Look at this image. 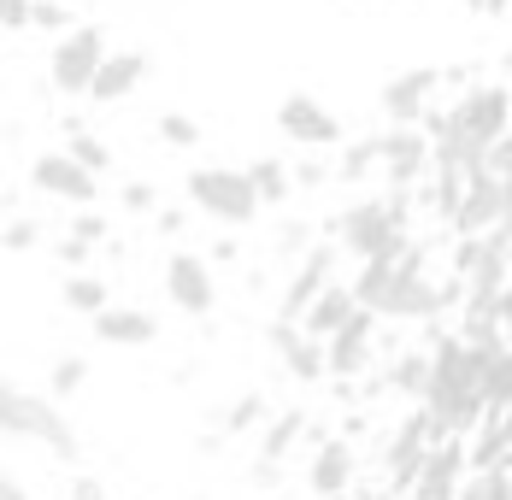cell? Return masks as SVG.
I'll use <instances>...</instances> for the list:
<instances>
[{"label": "cell", "instance_id": "6da1fadb", "mask_svg": "<svg viewBox=\"0 0 512 500\" xmlns=\"http://www.w3.org/2000/svg\"><path fill=\"white\" fill-rule=\"evenodd\" d=\"M430 359H436V371H430L424 412H430V424H436V442H448V436H471V430L495 412V406H489V389H483V377H489V353L471 348L460 330L430 324Z\"/></svg>", "mask_w": 512, "mask_h": 500}, {"label": "cell", "instance_id": "7a4b0ae2", "mask_svg": "<svg viewBox=\"0 0 512 500\" xmlns=\"http://www.w3.org/2000/svg\"><path fill=\"white\" fill-rule=\"evenodd\" d=\"M330 236L359 265L377 259V253H407L412 248V189H383V195L348 200L330 218Z\"/></svg>", "mask_w": 512, "mask_h": 500}, {"label": "cell", "instance_id": "3957f363", "mask_svg": "<svg viewBox=\"0 0 512 500\" xmlns=\"http://www.w3.org/2000/svg\"><path fill=\"white\" fill-rule=\"evenodd\" d=\"M0 430H6L12 442L48 448L59 465H77V459H83V442H77L71 418L59 412V400L36 395V389H24V383H6V395H0Z\"/></svg>", "mask_w": 512, "mask_h": 500}, {"label": "cell", "instance_id": "277c9868", "mask_svg": "<svg viewBox=\"0 0 512 500\" xmlns=\"http://www.w3.org/2000/svg\"><path fill=\"white\" fill-rule=\"evenodd\" d=\"M183 189H189V206H195V212H206L212 224H230V230H248L259 212H265L248 165H242V171H236V165H195V171L183 177Z\"/></svg>", "mask_w": 512, "mask_h": 500}, {"label": "cell", "instance_id": "5b68a950", "mask_svg": "<svg viewBox=\"0 0 512 500\" xmlns=\"http://www.w3.org/2000/svg\"><path fill=\"white\" fill-rule=\"evenodd\" d=\"M448 130H460L471 142L495 148L501 136L512 130V83L507 77H483V83H465L454 106H448ZM442 136V130H436Z\"/></svg>", "mask_w": 512, "mask_h": 500}, {"label": "cell", "instance_id": "8992f818", "mask_svg": "<svg viewBox=\"0 0 512 500\" xmlns=\"http://www.w3.org/2000/svg\"><path fill=\"white\" fill-rule=\"evenodd\" d=\"M106 30L101 24H77L71 36H59L48 48V83L59 89L65 100H89V89H95V77H101L106 65Z\"/></svg>", "mask_w": 512, "mask_h": 500}, {"label": "cell", "instance_id": "52a82bcc", "mask_svg": "<svg viewBox=\"0 0 512 500\" xmlns=\"http://www.w3.org/2000/svg\"><path fill=\"white\" fill-rule=\"evenodd\" d=\"M277 130H283V142H295L301 153H342V142H348L342 118L318 95H307V89L277 100Z\"/></svg>", "mask_w": 512, "mask_h": 500}, {"label": "cell", "instance_id": "ba28073f", "mask_svg": "<svg viewBox=\"0 0 512 500\" xmlns=\"http://www.w3.org/2000/svg\"><path fill=\"white\" fill-rule=\"evenodd\" d=\"M30 189L65 200V206H95V200H101V177H95L71 148H48V153L30 159Z\"/></svg>", "mask_w": 512, "mask_h": 500}, {"label": "cell", "instance_id": "9c48e42d", "mask_svg": "<svg viewBox=\"0 0 512 500\" xmlns=\"http://www.w3.org/2000/svg\"><path fill=\"white\" fill-rule=\"evenodd\" d=\"M377 148H383V183H389V189H418V183L430 177L436 142H430L424 124H389V130L377 136Z\"/></svg>", "mask_w": 512, "mask_h": 500}, {"label": "cell", "instance_id": "30bf717a", "mask_svg": "<svg viewBox=\"0 0 512 500\" xmlns=\"http://www.w3.org/2000/svg\"><path fill=\"white\" fill-rule=\"evenodd\" d=\"M165 300L183 312V318H212L218 306V283H212V259L206 253L177 248L165 259Z\"/></svg>", "mask_w": 512, "mask_h": 500}, {"label": "cell", "instance_id": "8fae6325", "mask_svg": "<svg viewBox=\"0 0 512 500\" xmlns=\"http://www.w3.org/2000/svg\"><path fill=\"white\" fill-rule=\"evenodd\" d=\"M436 89H448V71H442V65H412V71H395V77L377 89V106H383L389 124H424Z\"/></svg>", "mask_w": 512, "mask_h": 500}, {"label": "cell", "instance_id": "7c38bea8", "mask_svg": "<svg viewBox=\"0 0 512 500\" xmlns=\"http://www.w3.org/2000/svg\"><path fill=\"white\" fill-rule=\"evenodd\" d=\"M265 342H271V353L283 359V371L295 377V383H324L330 377V353H324V342L318 336H307V324L301 318H271L265 324Z\"/></svg>", "mask_w": 512, "mask_h": 500}, {"label": "cell", "instance_id": "4fadbf2b", "mask_svg": "<svg viewBox=\"0 0 512 500\" xmlns=\"http://www.w3.org/2000/svg\"><path fill=\"white\" fill-rule=\"evenodd\" d=\"M336 259H342V242H336V236L318 242L307 259H295V271H289V283H283V295H277V318H307V306L336 283Z\"/></svg>", "mask_w": 512, "mask_h": 500}, {"label": "cell", "instance_id": "5bb4252c", "mask_svg": "<svg viewBox=\"0 0 512 500\" xmlns=\"http://www.w3.org/2000/svg\"><path fill=\"white\" fill-rule=\"evenodd\" d=\"M465 483H471V442L465 436H448V442L430 448L418 483H412V500H460Z\"/></svg>", "mask_w": 512, "mask_h": 500}, {"label": "cell", "instance_id": "9a60e30c", "mask_svg": "<svg viewBox=\"0 0 512 500\" xmlns=\"http://www.w3.org/2000/svg\"><path fill=\"white\" fill-rule=\"evenodd\" d=\"M354 477H359V453H354L348 436H324V442L312 448V465H307L312 500H342L354 489Z\"/></svg>", "mask_w": 512, "mask_h": 500}, {"label": "cell", "instance_id": "2e32d148", "mask_svg": "<svg viewBox=\"0 0 512 500\" xmlns=\"http://www.w3.org/2000/svg\"><path fill=\"white\" fill-rule=\"evenodd\" d=\"M377 324H383V318L359 306L354 318L324 342V353H330V377H336V383H354L359 371H365V359H371V348H377Z\"/></svg>", "mask_w": 512, "mask_h": 500}, {"label": "cell", "instance_id": "e0dca14e", "mask_svg": "<svg viewBox=\"0 0 512 500\" xmlns=\"http://www.w3.org/2000/svg\"><path fill=\"white\" fill-rule=\"evenodd\" d=\"M142 77H148V53L142 48H112L106 65H101V77H95V89H89V100H95V106H118V100H130L142 89Z\"/></svg>", "mask_w": 512, "mask_h": 500}, {"label": "cell", "instance_id": "ac0fdd59", "mask_svg": "<svg viewBox=\"0 0 512 500\" xmlns=\"http://www.w3.org/2000/svg\"><path fill=\"white\" fill-rule=\"evenodd\" d=\"M89 324H95V336L106 348H148L159 336V318L142 312V306H106L101 318H89Z\"/></svg>", "mask_w": 512, "mask_h": 500}, {"label": "cell", "instance_id": "d6986e66", "mask_svg": "<svg viewBox=\"0 0 512 500\" xmlns=\"http://www.w3.org/2000/svg\"><path fill=\"white\" fill-rule=\"evenodd\" d=\"M430 371H436L430 348H401L395 359H389L383 383H389V395H401V400H412V406H424V395H430Z\"/></svg>", "mask_w": 512, "mask_h": 500}, {"label": "cell", "instance_id": "ffe728a7", "mask_svg": "<svg viewBox=\"0 0 512 500\" xmlns=\"http://www.w3.org/2000/svg\"><path fill=\"white\" fill-rule=\"evenodd\" d=\"M354 312H359L354 283H330V289H324V295H318V300L307 306V318H301V324H307V336L330 342V336H336V330H342V324H348Z\"/></svg>", "mask_w": 512, "mask_h": 500}, {"label": "cell", "instance_id": "44dd1931", "mask_svg": "<svg viewBox=\"0 0 512 500\" xmlns=\"http://www.w3.org/2000/svg\"><path fill=\"white\" fill-rule=\"evenodd\" d=\"M307 436H312V418L301 412V406L277 412V418L259 430V465H283V459L295 453V442H307Z\"/></svg>", "mask_w": 512, "mask_h": 500}, {"label": "cell", "instance_id": "7402d4cb", "mask_svg": "<svg viewBox=\"0 0 512 500\" xmlns=\"http://www.w3.org/2000/svg\"><path fill=\"white\" fill-rule=\"evenodd\" d=\"M59 300H65V312L101 318L106 306H112V283H106L101 271H65V283H59Z\"/></svg>", "mask_w": 512, "mask_h": 500}, {"label": "cell", "instance_id": "603a6c76", "mask_svg": "<svg viewBox=\"0 0 512 500\" xmlns=\"http://www.w3.org/2000/svg\"><path fill=\"white\" fill-rule=\"evenodd\" d=\"M377 171H383V148H377V136H365V142H342V153H336V183H342V189L371 183Z\"/></svg>", "mask_w": 512, "mask_h": 500}, {"label": "cell", "instance_id": "cb8c5ba5", "mask_svg": "<svg viewBox=\"0 0 512 500\" xmlns=\"http://www.w3.org/2000/svg\"><path fill=\"white\" fill-rule=\"evenodd\" d=\"M248 177H254V189H259L265 206H283V200L295 195V171H289L283 159H271V153H265V159H248Z\"/></svg>", "mask_w": 512, "mask_h": 500}, {"label": "cell", "instance_id": "d4e9b609", "mask_svg": "<svg viewBox=\"0 0 512 500\" xmlns=\"http://www.w3.org/2000/svg\"><path fill=\"white\" fill-rule=\"evenodd\" d=\"M265 424H271V406H265V395H254V389L236 395L218 412V430H224V436H248V430H265Z\"/></svg>", "mask_w": 512, "mask_h": 500}, {"label": "cell", "instance_id": "484cf974", "mask_svg": "<svg viewBox=\"0 0 512 500\" xmlns=\"http://www.w3.org/2000/svg\"><path fill=\"white\" fill-rule=\"evenodd\" d=\"M154 136L165 142V148L189 153V148H201V118H195V112H177V106H165V112L154 118Z\"/></svg>", "mask_w": 512, "mask_h": 500}, {"label": "cell", "instance_id": "4316f807", "mask_svg": "<svg viewBox=\"0 0 512 500\" xmlns=\"http://www.w3.org/2000/svg\"><path fill=\"white\" fill-rule=\"evenodd\" d=\"M83 383H89V359H83V353H59L48 365V395L53 400H77Z\"/></svg>", "mask_w": 512, "mask_h": 500}, {"label": "cell", "instance_id": "83f0119b", "mask_svg": "<svg viewBox=\"0 0 512 500\" xmlns=\"http://www.w3.org/2000/svg\"><path fill=\"white\" fill-rule=\"evenodd\" d=\"M312 248H318V224H307V218H283L271 230V253L277 259H307Z\"/></svg>", "mask_w": 512, "mask_h": 500}, {"label": "cell", "instance_id": "f1b7e54d", "mask_svg": "<svg viewBox=\"0 0 512 500\" xmlns=\"http://www.w3.org/2000/svg\"><path fill=\"white\" fill-rule=\"evenodd\" d=\"M77 24H83V18H77V6H65V0H36V12H30V30H36V36H53V42L71 36Z\"/></svg>", "mask_w": 512, "mask_h": 500}, {"label": "cell", "instance_id": "f546056e", "mask_svg": "<svg viewBox=\"0 0 512 500\" xmlns=\"http://www.w3.org/2000/svg\"><path fill=\"white\" fill-rule=\"evenodd\" d=\"M65 148L77 153V159H83V165H89L95 177H106V171H112V148H106V142L95 136V130H83V124H71V136H65Z\"/></svg>", "mask_w": 512, "mask_h": 500}, {"label": "cell", "instance_id": "4dcf8cb0", "mask_svg": "<svg viewBox=\"0 0 512 500\" xmlns=\"http://www.w3.org/2000/svg\"><path fill=\"white\" fill-rule=\"evenodd\" d=\"M118 206H124L130 218H154L159 212V189L148 183V177H130V183L118 189Z\"/></svg>", "mask_w": 512, "mask_h": 500}, {"label": "cell", "instance_id": "1f68e13d", "mask_svg": "<svg viewBox=\"0 0 512 500\" xmlns=\"http://www.w3.org/2000/svg\"><path fill=\"white\" fill-rule=\"evenodd\" d=\"M289 171H295V189H324V183H336V159H324V153H301Z\"/></svg>", "mask_w": 512, "mask_h": 500}, {"label": "cell", "instance_id": "d6a6232c", "mask_svg": "<svg viewBox=\"0 0 512 500\" xmlns=\"http://www.w3.org/2000/svg\"><path fill=\"white\" fill-rule=\"evenodd\" d=\"M42 236H48L42 218H30V212H12V218H6V253H30Z\"/></svg>", "mask_w": 512, "mask_h": 500}, {"label": "cell", "instance_id": "836d02e7", "mask_svg": "<svg viewBox=\"0 0 512 500\" xmlns=\"http://www.w3.org/2000/svg\"><path fill=\"white\" fill-rule=\"evenodd\" d=\"M53 259H59L65 271H89V259H95V242H83V236H71V230H65V236L53 242Z\"/></svg>", "mask_w": 512, "mask_h": 500}, {"label": "cell", "instance_id": "e575fe53", "mask_svg": "<svg viewBox=\"0 0 512 500\" xmlns=\"http://www.w3.org/2000/svg\"><path fill=\"white\" fill-rule=\"evenodd\" d=\"M65 230H71V236H83V242H95V248H101L106 236H112V230H106V218H101V212H95V206H77Z\"/></svg>", "mask_w": 512, "mask_h": 500}, {"label": "cell", "instance_id": "d590c367", "mask_svg": "<svg viewBox=\"0 0 512 500\" xmlns=\"http://www.w3.org/2000/svg\"><path fill=\"white\" fill-rule=\"evenodd\" d=\"M65 500H112L106 495V483L95 471H71V483H65Z\"/></svg>", "mask_w": 512, "mask_h": 500}, {"label": "cell", "instance_id": "8d00e7d4", "mask_svg": "<svg viewBox=\"0 0 512 500\" xmlns=\"http://www.w3.org/2000/svg\"><path fill=\"white\" fill-rule=\"evenodd\" d=\"M30 12H36V0H0V18H6V36H24V30H30Z\"/></svg>", "mask_w": 512, "mask_h": 500}, {"label": "cell", "instance_id": "74e56055", "mask_svg": "<svg viewBox=\"0 0 512 500\" xmlns=\"http://www.w3.org/2000/svg\"><path fill=\"white\" fill-rule=\"evenodd\" d=\"M483 489H489V500H512V471H507V465L483 471Z\"/></svg>", "mask_w": 512, "mask_h": 500}, {"label": "cell", "instance_id": "f35d334b", "mask_svg": "<svg viewBox=\"0 0 512 500\" xmlns=\"http://www.w3.org/2000/svg\"><path fill=\"white\" fill-rule=\"evenodd\" d=\"M154 230H159V236H183V212H177V206H159Z\"/></svg>", "mask_w": 512, "mask_h": 500}, {"label": "cell", "instance_id": "ab89813d", "mask_svg": "<svg viewBox=\"0 0 512 500\" xmlns=\"http://www.w3.org/2000/svg\"><path fill=\"white\" fill-rule=\"evenodd\" d=\"M206 259H212V265H236V259H242V248H236V242H224V236H218V242H212V253H206Z\"/></svg>", "mask_w": 512, "mask_h": 500}, {"label": "cell", "instance_id": "60d3db41", "mask_svg": "<svg viewBox=\"0 0 512 500\" xmlns=\"http://www.w3.org/2000/svg\"><path fill=\"white\" fill-rule=\"evenodd\" d=\"M0 500H36V495H30L18 477H0Z\"/></svg>", "mask_w": 512, "mask_h": 500}, {"label": "cell", "instance_id": "b9f144b4", "mask_svg": "<svg viewBox=\"0 0 512 500\" xmlns=\"http://www.w3.org/2000/svg\"><path fill=\"white\" fill-rule=\"evenodd\" d=\"M501 77L512 83V42H507V53H501Z\"/></svg>", "mask_w": 512, "mask_h": 500}, {"label": "cell", "instance_id": "7bdbcfd3", "mask_svg": "<svg viewBox=\"0 0 512 500\" xmlns=\"http://www.w3.org/2000/svg\"><path fill=\"white\" fill-rule=\"evenodd\" d=\"M501 465H507V471H512V448H507V459H501Z\"/></svg>", "mask_w": 512, "mask_h": 500}, {"label": "cell", "instance_id": "ee69618b", "mask_svg": "<svg viewBox=\"0 0 512 500\" xmlns=\"http://www.w3.org/2000/svg\"><path fill=\"white\" fill-rule=\"evenodd\" d=\"M65 6H83V0H65Z\"/></svg>", "mask_w": 512, "mask_h": 500}]
</instances>
